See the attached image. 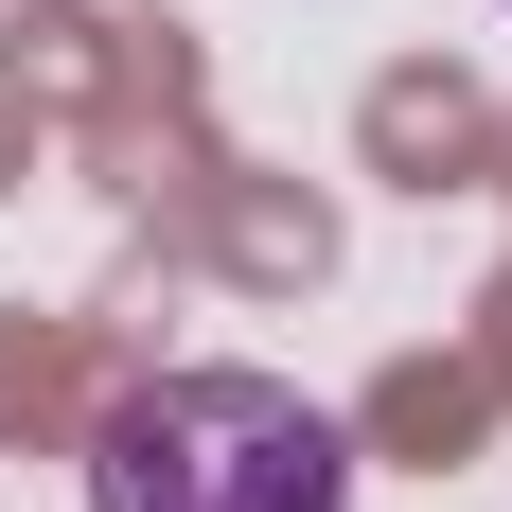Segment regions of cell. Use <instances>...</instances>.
Wrapping results in <instances>:
<instances>
[{"instance_id": "obj_1", "label": "cell", "mask_w": 512, "mask_h": 512, "mask_svg": "<svg viewBox=\"0 0 512 512\" xmlns=\"http://www.w3.org/2000/svg\"><path fill=\"white\" fill-rule=\"evenodd\" d=\"M89 512H354V442L283 371H142L89 407Z\"/></svg>"}]
</instances>
